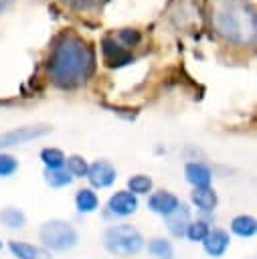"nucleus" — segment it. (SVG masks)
<instances>
[{
	"instance_id": "f257e3e1",
	"label": "nucleus",
	"mask_w": 257,
	"mask_h": 259,
	"mask_svg": "<svg viewBox=\"0 0 257 259\" xmlns=\"http://www.w3.org/2000/svg\"><path fill=\"white\" fill-rule=\"evenodd\" d=\"M95 65L93 49L75 32H63L53 42L47 65L51 81L61 89H73L87 81Z\"/></svg>"
},
{
	"instance_id": "f03ea898",
	"label": "nucleus",
	"mask_w": 257,
	"mask_h": 259,
	"mask_svg": "<svg viewBox=\"0 0 257 259\" xmlns=\"http://www.w3.org/2000/svg\"><path fill=\"white\" fill-rule=\"evenodd\" d=\"M210 22L229 45L249 47L255 42V8L247 0H212Z\"/></svg>"
},
{
	"instance_id": "7ed1b4c3",
	"label": "nucleus",
	"mask_w": 257,
	"mask_h": 259,
	"mask_svg": "<svg viewBox=\"0 0 257 259\" xmlns=\"http://www.w3.org/2000/svg\"><path fill=\"white\" fill-rule=\"evenodd\" d=\"M103 245L109 253L127 257V255H136L144 247V239L132 225H115L105 231Z\"/></svg>"
},
{
	"instance_id": "20e7f679",
	"label": "nucleus",
	"mask_w": 257,
	"mask_h": 259,
	"mask_svg": "<svg viewBox=\"0 0 257 259\" xmlns=\"http://www.w3.org/2000/svg\"><path fill=\"white\" fill-rule=\"evenodd\" d=\"M38 237L45 247H51L55 251H65L75 247L77 243V231L65 223V221H49L40 227Z\"/></svg>"
},
{
	"instance_id": "39448f33",
	"label": "nucleus",
	"mask_w": 257,
	"mask_h": 259,
	"mask_svg": "<svg viewBox=\"0 0 257 259\" xmlns=\"http://www.w3.org/2000/svg\"><path fill=\"white\" fill-rule=\"evenodd\" d=\"M47 134H51V127L42 125V123L40 125H24V127L4 132V134H0V150L10 148V146H18V144H24V142H30V140H36V138H42Z\"/></svg>"
},
{
	"instance_id": "423d86ee",
	"label": "nucleus",
	"mask_w": 257,
	"mask_h": 259,
	"mask_svg": "<svg viewBox=\"0 0 257 259\" xmlns=\"http://www.w3.org/2000/svg\"><path fill=\"white\" fill-rule=\"evenodd\" d=\"M87 178L93 186L97 188H105L115 180V168L107 162V160H95L89 168H87Z\"/></svg>"
},
{
	"instance_id": "0eeeda50",
	"label": "nucleus",
	"mask_w": 257,
	"mask_h": 259,
	"mask_svg": "<svg viewBox=\"0 0 257 259\" xmlns=\"http://www.w3.org/2000/svg\"><path fill=\"white\" fill-rule=\"evenodd\" d=\"M107 208L111 214H117V217H127L132 212H136L138 208V198L136 194H132L130 190H119L115 192L109 200H107Z\"/></svg>"
},
{
	"instance_id": "6e6552de",
	"label": "nucleus",
	"mask_w": 257,
	"mask_h": 259,
	"mask_svg": "<svg viewBox=\"0 0 257 259\" xmlns=\"http://www.w3.org/2000/svg\"><path fill=\"white\" fill-rule=\"evenodd\" d=\"M101 51H103L105 63H107L109 67H121V65H125V63L132 61V55H130L121 45H117L111 36H105V38H103Z\"/></svg>"
},
{
	"instance_id": "1a4fd4ad",
	"label": "nucleus",
	"mask_w": 257,
	"mask_h": 259,
	"mask_svg": "<svg viewBox=\"0 0 257 259\" xmlns=\"http://www.w3.org/2000/svg\"><path fill=\"white\" fill-rule=\"evenodd\" d=\"M148 206H150L154 212L168 217V214H172V212L180 206V200H178V196H174L172 192H168V190H160V192H154V194L150 196Z\"/></svg>"
},
{
	"instance_id": "9d476101",
	"label": "nucleus",
	"mask_w": 257,
	"mask_h": 259,
	"mask_svg": "<svg viewBox=\"0 0 257 259\" xmlns=\"http://www.w3.org/2000/svg\"><path fill=\"white\" fill-rule=\"evenodd\" d=\"M202 243H204V251L208 255L221 257L227 251V247H229V235L223 229H212V231L206 233V237L202 239Z\"/></svg>"
},
{
	"instance_id": "9b49d317",
	"label": "nucleus",
	"mask_w": 257,
	"mask_h": 259,
	"mask_svg": "<svg viewBox=\"0 0 257 259\" xmlns=\"http://www.w3.org/2000/svg\"><path fill=\"white\" fill-rule=\"evenodd\" d=\"M184 176H186V180H188L194 188H204V186H208V184H210V178H212L210 170H208L204 164H200V162H188L186 168H184Z\"/></svg>"
},
{
	"instance_id": "f8f14e48",
	"label": "nucleus",
	"mask_w": 257,
	"mask_h": 259,
	"mask_svg": "<svg viewBox=\"0 0 257 259\" xmlns=\"http://www.w3.org/2000/svg\"><path fill=\"white\" fill-rule=\"evenodd\" d=\"M8 247L14 253V257H18V259H51V255L45 249L22 243V241H10Z\"/></svg>"
},
{
	"instance_id": "ddd939ff",
	"label": "nucleus",
	"mask_w": 257,
	"mask_h": 259,
	"mask_svg": "<svg viewBox=\"0 0 257 259\" xmlns=\"http://www.w3.org/2000/svg\"><path fill=\"white\" fill-rule=\"evenodd\" d=\"M166 227L174 237H182L188 227V210L184 204H180L172 214L166 217Z\"/></svg>"
},
{
	"instance_id": "4468645a",
	"label": "nucleus",
	"mask_w": 257,
	"mask_h": 259,
	"mask_svg": "<svg viewBox=\"0 0 257 259\" xmlns=\"http://www.w3.org/2000/svg\"><path fill=\"white\" fill-rule=\"evenodd\" d=\"M190 198H192V202L196 204V208L206 210V212L217 206V194H215V190L208 188V186H204V188H194V192L190 194Z\"/></svg>"
},
{
	"instance_id": "2eb2a0df",
	"label": "nucleus",
	"mask_w": 257,
	"mask_h": 259,
	"mask_svg": "<svg viewBox=\"0 0 257 259\" xmlns=\"http://www.w3.org/2000/svg\"><path fill=\"white\" fill-rule=\"evenodd\" d=\"M231 231L239 237H253L255 231H257V221L253 217H247V214L235 217L233 223H231Z\"/></svg>"
},
{
	"instance_id": "dca6fc26",
	"label": "nucleus",
	"mask_w": 257,
	"mask_h": 259,
	"mask_svg": "<svg viewBox=\"0 0 257 259\" xmlns=\"http://www.w3.org/2000/svg\"><path fill=\"white\" fill-rule=\"evenodd\" d=\"M75 204H77L79 212H93L97 208V204H99V198H97V194L91 188H83V190L77 192Z\"/></svg>"
},
{
	"instance_id": "f3484780",
	"label": "nucleus",
	"mask_w": 257,
	"mask_h": 259,
	"mask_svg": "<svg viewBox=\"0 0 257 259\" xmlns=\"http://www.w3.org/2000/svg\"><path fill=\"white\" fill-rule=\"evenodd\" d=\"M40 160L45 162V166L49 170H57V168H63V164H65L67 158H65V154L59 148H45L40 152Z\"/></svg>"
},
{
	"instance_id": "a211bd4d",
	"label": "nucleus",
	"mask_w": 257,
	"mask_h": 259,
	"mask_svg": "<svg viewBox=\"0 0 257 259\" xmlns=\"http://www.w3.org/2000/svg\"><path fill=\"white\" fill-rule=\"evenodd\" d=\"M0 221H2L6 227H10V229H22L26 217H24V212L18 210V208H4V210L0 212Z\"/></svg>"
},
{
	"instance_id": "6ab92c4d",
	"label": "nucleus",
	"mask_w": 257,
	"mask_h": 259,
	"mask_svg": "<svg viewBox=\"0 0 257 259\" xmlns=\"http://www.w3.org/2000/svg\"><path fill=\"white\" fill-rule=\"evenodd\" d=\"M127 188L132 194H148L152 190V178L146 174H136L127 180Z\"/></svg>"
},
{
	"instance_id": "aec40b11",
	"label": "nucleus",
	"mask_w": 257,
	"mask_h": 259,
	"mask_svg": "<svg viewBox=\"0 0 257 259\" xmlns=\"http://www.w3.org/2000/svg\"><path fill=\"white\" fill-rule=\"evenodd\" d=\"M45 176H47V182L51 184V186H67V184H71V180H73V176L67 172V170H63V168H57V170H49L47 168V172H45Z\"/></svg>"
},
{
	"instance_id": "412c9836",
	"label": "nucleus",
	"mask_w": 257,
	"mask_h": 259,
	"mask_svg": "<svg viewBox=\"0 0 257 259\" xmlns=\"http://www.w3.org/2000/svg\"><path fill=\"white\" fill-rule=\"evenodd\" d=\"M148 249L158 259H172V247H170V243L166 239H152Z\"/></svg>"
},
{
	"instance_id": "4be33fe9",
	"label": "nucleus",
	"mask_w": 257,
	"mask_h": 259,
	"mask_svg": "<svg viewBox=\"0 0 257 259\" xmlns=\"http://www.w3.org/2000/svg\"><path fill=\"white\" fill-rule=\"evenodd\" d=\"M208 231H210V229H208V225H206L204 221H192V223H188L184 235H186L190 241H202Z\"/></svg>"
},
{
	"instance_id": "5701e85b",
	"label": "nucleus",
	"mask_w": 257,
	"mask_h": 259,
	"mask_svg": "<svg viewBox=\"0 0 257 259\" xmlns=\"http://www.w3.org/2000/svg\"><path fill=\"white\" fill-rule=\"evenodd\" d=\"M65 164H67V172L71 174V176H87V162H85V158H81V156H69L67 160H65Z\"/></svg>"
},
{
	"instance_id": "b1692460",
	"label": "nucleus",
	"mask_w": 257,
	"mask_h": 259,
	"mask_svg": "<svg viewBox=\"0 0 257 259\" xmlns=\"http://www.w3.org/2000/svg\"><path fill=\"white\" fill-rule=\"evenodd\" d=\"M18 168V162L10 154H0V176H10Z\"/></svg>"
},
{
	"instance_id": "393cba45",
	"label": "nucleus",
	"mask_w": 257,
	"mask_h": 259,
	"mask_svg": "<svg viewBox=\"0 0 257 259\" xmlns=\"http://www.w3.org/2000/svg\"><path fill=\"white\" fill-rule=\"evenodd\" d=\"M140 38H142V36H140L138 30H132V28H123V30H119V40H121L123 49H125V47H134V45H138Z\"/></svg>"
},
{
	"instance_id": "a878e982",
	"label": "nucleus",
	"mask_w": 257,
	"mask_h": 259,
	"mask_svg": "<svg viewBox=\"0 0 257 259\" xmlns=\"http://www.w3.org/2000/svg\"><path fill=\"white\" fill-rule=\"evenodd\" d=\"M61 2L75 10H87V8H93L99 0H61Z\"/></svg>"
},
{
	"instance_id": "bb28decb",
	"label": "nucleus",
	"mask_w": 257,
	"mask_h": 259,
	"mask_svg": "<svg viewBox=\"0 0 257 259\" xmlns=\"http://www.w3.org/2000/svg\"><path fill=\"white\" fill-rule=\"evenodd\" d=\"M12 2H14V0H0V14L6 12V10L12 6Z\"/></svg>"
},
{
	"instance_id": "cd10ccee",
	"label": "nucleus",
	"mask_w": 257,
	"mask_h": 259,
	"mask_svg": "<svg viewBox=\"0 0 257 259\" xmlns=\"http://www.w3.org/2000/svg\"><path fill=\"white\" fill-rule=\"evenodd\" d=\"M0 249H2V241H0Z\"/></svg>"
}]
</instances>
